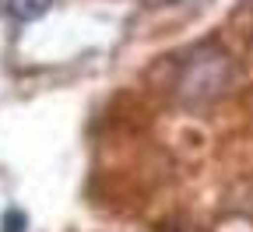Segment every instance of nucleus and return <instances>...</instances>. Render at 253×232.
Returning a JSON list of instances; mask_svg holds the SVG:
<instances>
[{"label":"nucleus","instance_id":"f03ea898","mask_svg":"<svg viewBox=\"0 0 253 232\" xmlns=\"http://www.w3.org/2000/svg\"><path fill=\"white\" fill-rule=\"evenodd\" d=\"M0 232H28V218H25V211H18V208L4 211V218H0Z\"/></svg>","mask_w":253,"mask_h":232},{"label":"nucleus","instance_id":"f257e3e1","mask_svg":"<svg viewBox=\"0 0 253 232\" xmlns=\"http://www.w3.org/2000/svg\"><path fill=\"white\" fill-rule=\"evenodd\" d=\"M49 7H53V0H7V14L14 21H21V25L39 21Z\"/></svg>","mask_w":253,"mask_h":232}]
</instances>
